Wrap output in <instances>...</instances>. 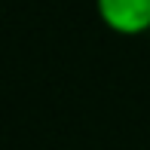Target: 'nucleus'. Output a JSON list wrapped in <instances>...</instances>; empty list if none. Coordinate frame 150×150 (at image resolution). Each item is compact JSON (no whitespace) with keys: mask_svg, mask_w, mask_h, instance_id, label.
<instances>
[{"mask_svg":"<svg viewBox=\"0 0 150 150\" xmlns=\"http://www.w3.org/2000/svg\"><path fill=\"white\" fill-rule=\"evenodd\" d=\"M101 22L117 34H144L150 28V0H95Z\"/></svg>","mask_w":150,"mask_h":150,"instance_id":"1","label":"nucleus"}]
</instances>
